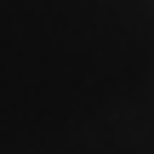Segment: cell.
<instances>
[{"instance_id": "6da1fadb", "label": "cell", "mask_w": 154, "mask_h": 154, "mask_svg": "<svg viewBox=\"0 0 154 154\" xmlns=\"http://www.w3.org/2000/svg\"><path fill=\"white\" fill-rule=\"evenodd\" d=\"M0 154H154V0H0Z\"/></svg>"}]
</instances>
